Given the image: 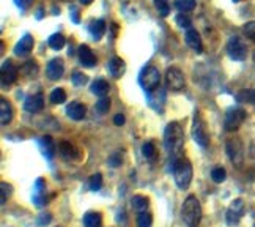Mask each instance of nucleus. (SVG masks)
<instances>
[{
    "label": "nucleus",
    "instance_id": "27",
    "mask_svg": "<svg viewBox=\"0 0 255 227\" xmlns=\"http://www.w3.org/2000/svg\"><path fill=\"white\" fill-rule=\"evenodd\" d=\"M40 145L43 149V153L44 156L47 158V160H51V158L54 156V142H52V137L51 136H44L40 139Z\"/></svg>",
    "mask_w": 255,
    "mask_h": 227
},
{
    "label": "nucleus",
    "instance_id": "16",
    "mask_svg": "<svg viewBox=\"0 0 255 227\" xmlns=\"http://www.w3.org/2000/svg\"><path fill=\"white\" fill-rule=\"evenodd\" d=\"M184 39H186V44H188L192 49V51H195L197 54H202L203 52L202 38L197 33V30H194V28H189V30L186 32V35H184Z\"/></svg>",
    "mask_w": 255,
    "mask_h": 227
},
{
    "label": "nucleus",
    "instance_id": "21",
    "mask_svg": "<svg viewBox=\"0 0 255 227\" xmlns=\"http://www.w3.org/2000/svg\"><path fill=\"white\" fill-rule=\"evenodd\" d=\"M11 120H13V107L5 98H2V100H0V122L5 126Z\"/></svg>",
    "mask_w": 255,
    "mask_h": 227
},
{
    "label": "nucleus",
    "instance_id": "14",
    "mask_svg": "<svg viewBox=\"0 0 255 227\" xmlns=\"http://www.w3.org/2000/svg\"><path fill=\"white\" fill-rule=\"evenodd\" d=\"M63 73H65V65L62 58H52V60L47 63L46 74L51 81H58V79L63 76Z\"/></svg>",
    "mask_w": 255,
    "mask_h": 227
},
{
    "label": "nucleus",
    "instance_id": "47",
    "mask_svg": "<svg viewBox=\"0 0 255 227\" xmlns=\"http://www.w3.org/2000/svg\"><path fill=\"white\" fill-rule=\"evenodd\" d=\"M79 2H81L82 5H90V3L93 2V0H79Z\"/></svg>",
    "mask_w": 255,
    "mask_h": 227
},
{
    "label": "nucleus",
    "instance_id": "35",
    "mask_svg": "<svg viewBox=\"0 0 255 227\" xmlns=\"http://www.w3.org/2000/svg\"><path fill=\"white\" fill-rule=\"evenodd\" d=\"M211 179L214 183H222V182H225V179H227V172H225L224 167H214L211 171Z\"/></svg>",
    "mask_w": 255,
    "mask_h": 227
},
{
    "label": "nucleus",
    "instance_id": "46",
    "mask_svg": "<svg viewBox=\"0 0 255 227\" xmlns=\"http://www.w3.org/2000/svg\"><path fill=\"white\" fill-rule=\"evenodd\" d=\"M114 123H115L117 126H122V125L125 123V115H123V114H117V115L114 117Z\"/></svg>",
    "mask_w": 255,
    "mask_h": 227
},
{
    "label": "nucleus",
    "instance_id": "15",
    "mask_svg": "<svg viewBox=\"0 0 255 227\" xmlns=\"http://www.w3.org/2000/svg\"><path fill=\"white\" fill-rule=\"evenodd\" d=\"M146 95H148V103L153 109L158 111V112H162L164 111V101H165V93H164L162 88L158 87L156 90L148 92Z\"/></svg>",
    "mask_w": 255,
    "mask_h": 227
},
{
    "label": "nucleus",
    "instance_id": "37",
    "mask_svg": "<svg viewBox=\"0 0 255 227\" xmlns=\"http://www.w3.org/2000/svg\"><path fill=\"white\" fill-rule=\"evenodd\" d=\"M88 186H90L92 191H100L103 186V175L101 174H95L90 177V182H88Z\"/></svg>",
    "mask_w": 255,
    "mask_h": 227
},
{
    "label": "nucleus",
    "instance_id": "20",
    "mask_svg": "<svg viewBox=\"0 0 255 227\" xmlns=\"http://www.w3.org/2000/svg\"><path fill=\"white\" fill-rule=\"evenodd\" d=\"M66 114L70 118H73V120L79 122L85 117V106L79 101H73L70 106L66 107Z\"/></svg>",
    "mask_w": 255,
    "mask_h": 227
},
{
    "label": "nucleus",
    "instance_id": "38",
    "mask_svg": "<svg viewBox=\"0 0 255 227\" xmlns=\"http://www.w3.org/2000/svg\"><path fill=\"white\" fill-rule=\"evenodd\" d=\"M109 109H111V100L103 96L101 100L96 103V111L100 114H106V112H109Z\"/></svg>",
    "mask_w": 255,
    "mask_h": 227
},
{
    "label": "nucleus",
    "instance_id": "34",
    "mask_svg": "<svg viewBox=\"0 0 255 227\" xmlns=\"http://www.w3.org/2000/svg\"><path fill=\"white\" fill-rule=\"evenodd\" d=\"M153 2H154L156 9H158V13L162 17L169 16V13H170V3H169V0H153Z\"/></svg>",
    "mask_w": 255,
    "mask_h": 227
},
{
    "label": "nucleus",
    "instance_id": "44",
    "mask_svg": "<svg viewBox=\"0 0 255 227\" xmlns=\"http://www.w3.org/2000/svg\"><path fill=\"white\" fill-rule=\"evenodd\" d=\"M70 14H71V19L74 24H79L81 22V17H79V9H77V6H71L70 8Z\"/></svg>",
    "mask_w": 255,
    "mask_h": 227
},
{
    "label": "nucleus",
    "instance_id": "29",
    "mask_svg": "<svg viewBox=\"0 0 255 227\" xmlns=\"http://www.w3.org/2000/svg\"><path fill=\"white\" fill-rule=\"evenodd\" d=\"M195 5H197L195 0H176V2H175V6H176V9H178L180 13L192 11V9L195 8Z\"/></svg>",
    "mask_w": 255,
    "mask_h": 227
},
{
    "label": "nucleus",
    "instance_id": "19",
    "mask_svg": "<svg viewBox=\"0 0 255 227\" xmlns=\"http://www.w3.org/2000/svg\"><path fill=\"white\" fill-rule=\"evenodd\" d=\"M107 70H109V73L115 77V79H120L126 70V65L125 62L122 60L120 57H112L109 63H107Z\"/></svg>",
    "mask_w": 255,
    "mask_h": 227
},
{
    "label": "nucleus",
    "instance_id": "28",
    "mask_svg": "<svg viewBox=\"0 0 255 227\" xmlns=\"http://www.w3.org/2000/svg\"><path fill=\"white\" fill-rule=\"evenodd\" d=\"M47 44H49V47H52L54 51H60V49L65 46V36L62 33H54L47 39Z\"/></svg>",
    "mask_w": 255,
    "mask_h": 227
},
{
    "label": "nucleus",
    "instance_id": "39",
    "mask_svg": "<svg viewBox=\"0 0 255 227\" xmlns=\"http://www.w3.org/2000/svg\"><path fill=\"white\" fill-rule=\"evenodd\" d=\"M71 81H73V84H74L76 87H82V85H85V84H87L88 77H87L84 73L76 71V73L73 74V77H71Z\"/></svg>",
    "mask_w": 255,
    "mask_h": 227
},
{
    "label": "nucleus",
    "instance_id": "23",
    "mask_svg": "<svg viewBox=\"0 0 255 227\" xmlns=\"http://www.w3.org/2000/svg\"><path fill=\"white\" fill-rule=\"evenodd\" d=\"M84 226L85 227H101L103 226V216L98 212H87L84 215Z\"/></svg>",
    "mask_w": 255,
    "mask_h": 227
},
{
    "label": "nucleus",
    "instance_id": "26",
    "mask_svg": "<svg viewBox=\"0 0 255 227\" xmlns=\"http://www.w3.org/2000/svg\"><path fill=\"white\" fill-rule=\"evenodd\" d=\"M131 204H132V209L140 213V212H145L146 209H148L150 201H148V197L137 194V196H134L132 199H131Z\"/></svg>",
    "mask_w": 255,
    "mask_h": 227
},
{
    "label": "nucleus",
    "instance_id": "3",
    "mask_svg": "<svg viewBox=\"0 0 255 227\" xmlns=\"http://www.w3.org/2000/svg\"><path fill=\"white\" fill-rule=\"evenodd\" d=\"M181 218L189 227H197L202 220V205L195 196H189L181 205Z\"/></svg>",
    "mask_w": 255,
    "mask_h": 227
},
{
    "label": "nucleus",
    "instance_id": "45",
    "mask_svg": "<svg viewBox=\"0 0 255 227\" xmlns=\"http://www.w3.org/2000/svg\"><path fill=\"white\" fill-rule=\"evenodd\" d=\"M14 3L17 8H21V9H27L28 5L32 3V0H14Z\"/></svg>",
    "mask_w": 255,
    "mask_h": 227
},
{
    "label": "nucleus",
    "instance_id": "48",
    "mask_svg": "<svg viewBox=\"0 0 255 227\" xmlns=\"http://www.w3.org/2000/svg\"><path fill=\"white\" fill-rule=\"evenodd\" d=\"M233 2H241V0H233Z\"/></svg>",
    "mask_w": 255,
    "mask_h": 227
},
{
    "label": "nucleus",
    "instance_id": "36",
    "mask_svg": "<svg viewBox=\"0 0 255 227\" xmlns=\"http://www.w3.org/2000/svg\"><path fill=\"white\" fill-rule=\"evenodd\" d=\"M142 155L146 158V160H154L156 158V147L153 142H145L142 147Z\"/></svg>",
    "mask_w": 255,
    "mask_h": 227
},
{
    "label": "nucleus",
    "instance_id": "40",
    "mask_svg": "<svg viewBox=\"0 0 255 227\" xmlns=\"http://www.w3.org/2000/svg\"><path fill=\"white\" fill-rule=\"evenodd\" d=\"M122 161H123V153H122L120 150L114 152V153L109 156V164H111L112 167H119V166H122Z\"/></svg>",
    "mask_w": 255,
    "mask_h": 227
},
{
    "label": "nucleus",
    "instance_id": "11",
    "mask_svg": "<svg viewBox=\"0 0 255 227\" xmlns=\"http://www.w3.org/2000/svg\"><path fill=\"white\" fill-rule=\"evenodd\" d=\"M0 81H2L3 88L13 85L17 81V68L13 65L11 60H5L2 63V76H0Z\"/></svg>",
    "mask_w": 255,
    "mask_h": 227
},
{
    "label": "nucleus",
    "instance_id": "6",
    "mask_svg": "<svg viewBox=\"0 0 255 227\" xmlns=\"http://www.w3.org/2000/svg\"><path fill=\"white\" fill-rule=\"evenodd\" d=\"M244 120H246V111L241 109V107H230V109L227 111V114H225V118H224L225 131L235 133L243 125Z\"/></svg>",
    "mask_w": 255,
    "mask_h": 227
},
{
    "label": "nucleus",
    "instance_id": "42",
    "mask_svg": "<svg viewBox=\"0 0 255 227\" xmlns=\"http://www.w3.org/2000/svg\"><path fill=\"white\" fill-rule=\"evenodd\" d=\"M2 205H5L6 204V201H8V197L11 196V193H13V188H11V185H8V183H5V182H2Z\"/></svg>",
    "mask_w": 255,
    "mask_h": 227
},
{
    "label": "nucleus",
    "instance_id": "7",
    "mask_svg": "<svg viewBox=\"0 0 255 227\" xmlns=\"http://www.w3.org/2000/svg\"><path fill=\"white\" fill-rule=\"evenodd\" d=\"M227 54L235 62H244L248 57V47L238 36H232L227 43Z\"/></svg>",
    "mask_w": 255,
    "mask_h": 227
},
{
    "label": "nucleus",
    "instance_id": "41",
    "mask_svg": "<svg viewBox=\"0 0 255 227\" xmlns=\"http://www.w3.org/2000/svg\"><path fill=\"white\" fill-rule=\"evenodd\" d=\"M243 32H244V35H246L249 39H252V41L255 43V21H252V22H248V24H244V27H243Z\"/></svg>",
    "mask_w": 255,
    "mask_h": 227
},
{
    "label": "nucleus",
    "instance_id": "9",
    "mask_svg": "<svg viewBox=\"0 0 255 227\" xmlns=\"http://www.w3.org/2000/svg\"><path fill=\"white\" fill-rule=\"evenodd\" d=\"M225 152H227L230 161L235 166H241L243 164L244 153H243V144H241L240 139H235V137L229 139L227 144H225Z\"/></svg>",
    "mask_w": 255,
    "mask_h": 227
},
{
    "label": "nucleus",
    "instance_id": "2",
    "mask_svg": "<svg viewBox=\"0 0 255 227\" xmlns=\"http://www.w3.org/2000/svg\"><path fill=\"white\" fill-rule=\"evenodd\" d=\"M172 169H173V179H175L176 186H178L180 190H188L192 182V175H194L191 161L188 158H183V156L175 158Z\"/></svg>",
    "mask_w": 255,
    "mask_h": 227
},
{
    "label": "nucleus",
    "instance_id": "31",
    "mask_svg": "<svg viewBox=\"0 0 255 227\" xmlns=\"http://www.w3.org/2000/svg\"><path fill=\"white\" fill-rule=\"evenodd\" d=\"M237 100L241 103H249L255 104V88H249V90H243L237 95Z\"/></svg>",
    "mask_w": 255,
    "mask_h": 227
},
{
    "label": "nucleus",
    "instance_id": "30",
    "mask_svg": "<svg viewBox=\"0 0 255 227\" xmlns=\"http://www.w3.org/2000/svg\"><path fill=\"white\" fill-rule=\"evenodd\" d=\"M49 100H51L52 104H63L66 101V93H65L63 88H60V87L54 88L51 96H49Z\"/></svg>",
    "mask_w": 255,
    "mask_h": 227
},
{
    "label": "nucleus",
    "instance_id": "13",
    "mask_svg": "<svg viewBox=\"0 0 255 227\" xmlns=\"http://www.w3.org/2000/svg\"><path fill=\"white\" fill-rule=\"evenodd\" d=\"M43 107H44V96H43V93L30 95V96H27L25 101H24V109L27 112H30V114H36V112L43 111Z\"/></svg>",
    "mask_w": 255,
    "mask_h": 227
},
{
    "label": "nucleus",
    "instance_id": "10",
    "mask_svg": "<svg viewBox=\"0 0 255 227\" xmlns=\"http://www.w3.org/2000/svg\"><path fill=\"white\" fill-rule=\"evenodd\" d=\"M244 215V201L243 199H235L230 207L227 209V213H225V220L230 226L238 224Z\"/></svg>",
    "mask_w": 255,
    "mask_h": 227
},
{
    "label": "nucleus",
    "instance_id": "24",
    "mask_svg": "<svg viewBox=\"0 0 255 227\" xmlns=\"http://www.w3.org/2000/svg\"><path fill=\"white\" fill-rule=\"evenodd\" d=\"M88 30H90L93 39H101L106 33V22L103 21V19H96V21H93L90 24V27H88Z\"/></svg>",
    "mask_w": 255,
    "mask_h": 227
},
{
    "label": "nucleus",
    "instance_id": "32",
    "mask_svg": "<svg viewBox=\"0 0 255 227\" xmlns=\"http://www.w3.org/2000/svg\"><path fill=\"white\" fill-rule=\"evenodd\" d=\"M22 73L28 77H35L38 73H40V66H38V63L35 60H28L22 66Z\"/></svg>",
    "mask_w": 255,
    "mask_h": 227
},
{
    "label": "nucleus",
    "instance_id": "18",
    "mask_svg": "<svg viewBox=\"0 0 255 227\" xmlns=\"http://www.w3.org/2000/svg\"><path fill=\"white\" fill-rule=\"evenodd\" d=\"M58 153L62 155V158H65L66 161H74L79 158V152H77L76 147L71 144V142H60V145H58Z\"/></svg>",
    "mask_w": 255,
    "mask_h": 227
},
{
    "label": "nucleus",
    "instance_id": "4",
    "mask_svg": "<svg viewBox=\"0 0 255 227\" xmlns=\"http://www.w3.org/2000/svg\"><path fill=\"white\" fill-rule=\"evenodd\" d=\"M139 84L142 85L143 90L148 93L156 90L158 87H161V73L156 66L146 65L142 68V71L139 74Z\"/></svg>",
    "mask_w": 255,
    "mask_h": 227
},
{
    "label": "nucleus",
    "instance_id": "25",
    "mask_svg": "<svg viewBox=\"0 0 255 227\" xmlns=\"http://www.w3.org/2000/svg\"><path fill=\"white\" fill-rule=\"evenodd\" d=\"M111 90V85L107 81H104V79H96V81L92 84V92L96 95V96H106L107 93H109Z\"/></svg>",
    "mask_w": 255,
    "mask_h": 227
},
{
    "label": "nucleus",
    "instance_id": "22",
    "mask_svg": "<svg viewBox=\"0 0 255 227\" xmlns=\"http://www.w3.org/2000/svg\"><path fill=\"white\" fill-rule=\"evenodd\" d=\"M44 190H46V185L41 179H38L35 183V194H33V202L38 207H43L44 204H47L46 197H44Z\"/></svg>",
    "mask_w": 255,
    "mask_h": 227
},
{
    "label": "nucleus",
    "instance_id": "1",
    "mask_svg": "<svg viewBox=\"0 0 255 227\" xmlns=\"http://www.w3.org/2000/svg\"><path fill=\"white\" fill-rule=\"evenodd\" d=\"M164 145L169 155L176 156L184 147V131L178 122H170L164 130Z\"/></svg>",
    "mask_w": 255,
    "mask_h": 227
},
{
    "label": "nucleus",
    "instance_id": "33",
    "mask_svg": "<svg viewBox=\"0 0 255 227\" xmlns=\"http://www.w3.org/2000/svg\"><path fill=\"white\" fill-rule=\"evenodd\" d=\"M153 226V216L148 212H140L137 216V227H151Z\"/></svg>",
    "mask_w": 255,
    "mask_h": 227
},
{
    "label": "nucleus",
    "instance_id": "5",
    "mask_svg": "<svg viewBox=\"0 0 255 227\" xmlns=\"http://www.w3.org/2000/svg\"><path fill=\"white\" fill-rule=\"evenodd\" d=\"M192 137H194L195 144L203 147V149H205V147H208V144H210V134H208V130H207V123H205L200 112H195V115H194Z\"/></svg>",
    "mask_w": 255,
    "mask_h": 227
},
{
    "label": "nucleus",
    "instance_id": "12",
    "mask_svg": "<svg viewBox=\"0 0 255 227\" xmlns=\"http://www.w3.org/2000/svg\"><path fill=\"white\" fill-rule=\"evenodd\" d=\"M33 44H35V39L30 33H25L21 39L17 41V44L14 46V54L17 57H27L30 55L32 49H33Z\"/></svg>",
    "mask_w": 255,
    "mask_h": 227
},
{
    "label": "nucleus",
    "instance_id": "43",
    "mask_svg": "<svg viewBox=\"0 0 255 227\" xmlns=\"http://www.w3.org/2000/svg\"><path fill=\"white\" fill-rule=\"evenodd\" d=\"M176 24H178L180 27H183V28H189L191 27V19L188 16H184V13H181V14L176 16Z\"/></svg>",
    "mask_w": 255,
    "mask_h": 227
},
{
    "label": "nucleus",
    "instance_id": "17",
    "mask_svg": "<svg viewBox=\"0 0 255 227\" xmlns=\"http://www.w3.org/2000/svg\"><path fill=\"white\" fill-rule=\"evenodd\" d=\"M77 54H79V60L84 66L87 68H93L96 65V57L93 54V51L90 47H88L87 44H81L79 46V51H77Z\"/></svg>",
    "mask_w": 255,
    "mask_h": 227
},
{
    "label": "nucleus",
    "instance_id": "8",
    "mask_svg": "<svg viewBox=\"0 0 255 227\" xmlns=\"http://www.w3.org/2000/svg\"><path fill=\"white\" fill-rule=\"evenodd\" d=\"M165 85H167V88L172 92H181L186 85V79H184L183 71L175 66L169 68L167 73H165Z\"/></svg>",
    "mask_w": 255,
    "mask_h": 227
}]
</instances>
